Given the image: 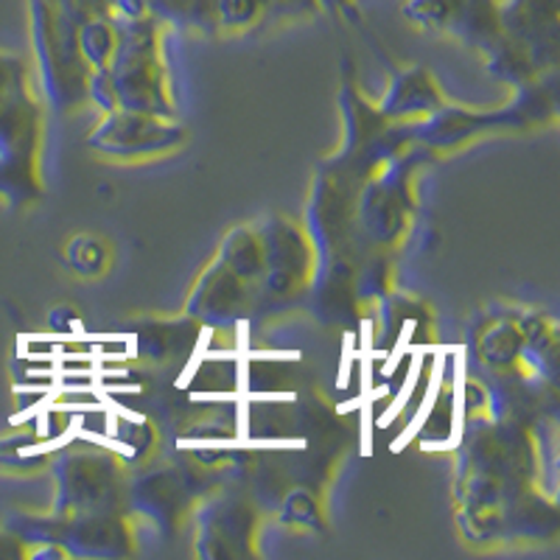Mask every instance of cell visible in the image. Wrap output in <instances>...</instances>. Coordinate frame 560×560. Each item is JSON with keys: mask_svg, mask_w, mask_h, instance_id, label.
<instances>
[{"mask_svg": "<svg viewBox=\"0 0 560 560\" xmlns=\"http://www.w3.org/2000/svg\"><path fill=\"white\" fill-rule=\"evenodd\" d=\"M264 0H219V12L230 26H244L255 14L261 12Z\"/></svg>", "mask_w": 560, "mask_h": 560, "instance_id": "1", "label": "cell"}, {"mask_svg": "<svg viewBox=\"0 0 560 560\" xmlns=\"http://www.w3.org/2000/svg\"><path fill=\"white\" fill-rule=\"evenodd\" d=\"M82 43H84V51L90 54L93 59H104L109 51V32L107 26H102V23H90L88 28L82 32Z\"/></svg>", "mask_w": 560, "mask_h": 560, "instance_id": "2", "label": "cell"}]
</instances>
